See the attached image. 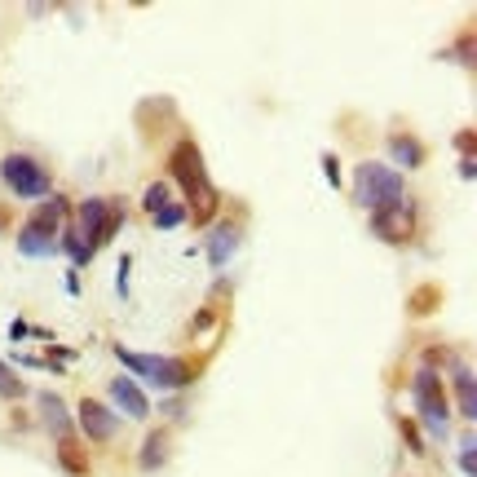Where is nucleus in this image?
<instances>
[{"label": "nucleus", "mask_w": 477, "mask_h": 477, "mask_svg": "<svg viewBox=\"0 0 477 477\" xmlns=\"http://www.w3.org/2000/svg\"><path fill=\"white\" fill-rule=\"evenodd\" d=\"M169 177L186 190V212L200 217V221H212V212H217V186H212V177H208L204 155H200L195 141H177V146H172Z\"/></svg>", "instance_id": "obj_1"}, {"label": "nucleus", "mask_w": 477, "mask_h": 477, "mask_svg": "<svg viewBox=\"0 0 477 477\" xmlns=\"http://www.w3.org/2000/svg\"><path fill=\"white\" fill-rule=\"evenodd\" d=\"M403 172L389 169V164H375V160H363L354 169V200L367 208V212H385V208L403 204Z\"/></svg>", "instance_id": "obj_3"}, {"label": "nucleus", "mask_w": 477, "mask_h": 477, "mask_svg": "<svg viewBox=\"0 0 477 477\" xmlns=\"http://www.w3.org/2000/svg\"><path fill=\"white\" fill-rule=\"evenodd\" d=\"M238 238H243V230H238L235 221H217V226L208 230V235H204V252H208V266H212V270H226V266L235 261Z\"/></svg>", "instance_id": "obj_9"}, {"label": "nucleus", "mask_w": 477, "mask_h": 477, "mask_svg": "<svg viewBox=\"0 0 477 477\" xmlns=\"http://www.w3.org/2000/svg\"><path fill=\"white\" fill-rule=\"evenodd\" d=\"M411 226H415V212L407 208V200L398 208H385V212H372V235L385 238V243H407Z\"/></svg>", "instance_id": "obj_10"}, {"label": "nucleus", "mask_w": 477, "mask_h": 477, "mask_svg": "<svg viewBox=\"0 0 477 477\" xmlns=\"http://www.w3.org/2000/svg\"><path fill=\"white\" fill-rule=\"evenodd\" d=\"M129 278H133V257H120V270H115V292H120V301H129Z\"/></svg>", "instance_id": "obj_23"}, {"label": "nucleus", "mask_w": 477, "mask_h": 477, "mask_svg": "<svg viewBox=\"0 0 477 477\" xmlns=\"http://www.w3.org/2000/svg\"><path fill=\"white\" fill-rule=\"evenodd\" d=\"M18 252H23V257H54V252H58V238L23 221V230H18Z\"/></svg>", "instance_id": "obj_14"}, {"label": "nucleus", "mask_w": 477, "mask_h": 477, "mask_svg": "<svg viewBox=\"0 0 477 477\" xmlns=\"http://www.w3.org/2000/svg\"><path fill=\"white\" fill-rule=\"evenodd\" d=\"M27 336H32V323H27V318H14V323H9V341L23 345Z\"/></svg>", "instance_id": "obj_25"}, {"label": "nucleus", "mask_w": 477, "mask_h": 477, "mask_svg": "<svg viewBox=\"0 0 477 477\" xmlns=\"http://www.w3.org/2000/svg\"><path fill=\"white\" fill-rule=\"evenodd\" d=\"M137 464H141V473H160V469L169 464V429H151V433L141 438Z\"/></svg>", "instance_id": "obj_13"}, {"label": "nucleus", "mask_w": 477, "mask_h": 477, "mask_svg": "<svg viewBox=\"0 0 477 477\" xmlns=\"http://www.w3.org/2000/svg\"><path fill=\"white\" fill-rule=\"evenodd\" d=\"M71 226H75V235L98 252L102 243H111V238L120 235V226H124V208L111 204V200H80Z\"/></svg>", "instance_id": "obj_6"}, {"label": "nucleus", "mask_w": 477, "mask_h": 477, "mask_svg": "<svg viewBox=\"0 0 477 477\" xmlns=\"http://www.w3.org/2000/svg\"><path fill=\"white\" fill-rule=\"evenodd\" d=\"M323 172H327L332 186H341V164H336V155H323Z\"/></svg>", "instance_id": "obj_26"}, {"label": "nucleus", "mask_w": 477, "mask_h": 477, "mask_svg": "<svg viewBox=\"0 0 477 477\" xmlns=\"http://www.w3.org/2000/svg\"><path fill=\"white\" fill-rule=\"evenodd\" d=\"M460 473L464 477H477V455H473V433L460 438Z\"/></svg>", "instance_id": "obj_22"}, {"label": "nucleus", "mask_w": 477, "mask_h": 477, "mask_svg": "<svg viewBox=\"0 0 477 477\" xmlns=\"http://www.w3.org/2000/svg\"><path fill=\"white\" fill-rule=\"evenodd\" d=\"M0 181L18 200H49L54 195V172L27 151H5L0 155Z\"/></svg>", "instance_id": "obj_4"}, {"label": "nucleus", "mask_w": 477, "mask_h": 477, "mask_svg": "<svg viewBox=\"0 0 477 477\" xmlns=\"http://www.w3.org/2000/svg\"><path fill=\"white\" fill-rule=\"evenodd\" d=\"M389 151H394V160H398L403 169H420V164H424V146H420L415 137H407V133H394Z\"/></svg>", "instance_id": "obj_16"}, {"label": "nucleus", "mask_w": 477, "mask_h": 477, "mask_svg": "<svg viewBox=\"0 0 477 477\" xmlns=\"http://www.w3.org/2000/svg\"><path fill=\"white\" fill-rule=\"evenodd\" d=\"M186 217H190V212H186V204H177V200H172V204H164L160 212H151L155 230H177V226H186Z\"/></svg>", "instance_id": "obj_20"}, {"label": "nucleus", "mask_w": 477, "mask_h": 477, "mask_svg": "<svg viewBox=\"0 0 477 477\" xmlns=\"http://www.w3.org/2000/svg\"><path fill=\"white\" fill-rule=\"evenodd\" d=\"M115 358L129 367L133 375L141 380H151V385H160V389H181V385H190L195 375L204 372L195 358H160V354H137L129 345H115Z\"/></svg>", "instance_id": "obj_2"}, {"label": "nucleus", "mask_w": 477, "mask_h": 477, "mask_svg": "<svg viewBox=\"0 0 477 477\" xmlns=\"http://www.w3.org/2000/svg\"><path fill=\"white\" fill-rule=\"evenodd\" d=\"M451 380H455V398H460V415H464V420H473V415H477V403H473V367H469V363L451 367Z\"/></svg>", "instance_id": "obj_15"}, {"label": "nucleus", "mask_w": 477, "mask_h": 477, "mask_svg": "<svg viewBox=\"0 0 477 477\" xmlns=\"http://www.w3.org/2000/svg\"><path fill=\"white\" fill-rule=\"evenodd\" d=\"M106 394L120 403V411H124L129 420H146V415H151V398L141 394V385L129 380V375H115V380L106 385Z\"/></svg>", "instance_id": "obj_11"}, {"label": "nucleus", "mask_w": 477, "mask_h": 477, "mask_svg": "<svg viewBox=\"0 0 477 477\" xmlns=\"http://www.w3.org/2000/svg\"><path fill=\"white\" fill-rule=\"evenodd\" d=\"M200 327H212V309H204V314L190 318V332H195V336H200Z\"/></svg>", "instance_id": "obj_27"}, {"label": "nucleus", "mask_w": 477, "mask_h": 477, "mask_svg": "<svg viewBox=\"0 0 477 477\" xmlns=\"http://www.w3.org/2000/svg\"><path fill=\"white\" fill-rule=\"evenodd\" d=\"M411 398H415L420 420L429 424V433H433L438 443H446V438H451V403H446L438 367H415V375H411Z\"/></svg>", "instance_id": "obj_5"}, {"label": "nucleus", "mask_w": 477, "mask_h": 477, "mask_svg": "<svg viewBox=\"0 0 477 477\" xmlns=\"http://www.w3.org/2000/svg\"><path fill=\"white\" fill-rule=\"evenodd\" d=\"M35 407H40V424H44V433L54 438V446L75 443V420H71L67 403H63L58 394H40Z\"/></svg>", "instance_id": "obj_8"}, {"label": "nucleus", "mask_w": 477, "mask_h": 477, "mask_svg": "<svg viewBox=\"0 0 477 477\" xmlns=\"http://www.w3.org/2000/svg\"><path fill=\"white\" fill-rule=\"evenodd\" d=\"M71 217V204L63 200V195H49V200H40V208H35L32 217H27V226H35V230H44V235H63V226H67Z\"/></svg>", "instance_id": "obj_12"}, {"label": "nucleus", "mask_w": 477, "mask_h": 477, "mask_svg": "<svg viewBox=\"0 0 477 477\" xmlns=\"http://www.w3.org/2000/svg\"><path fill=\"white\" fill-rule=\"evenodd\" d=\"M164 204H172V190L164 186V181H151L146 195H141V208H146V212H160Z\"/></svg>", "instance_id": "obj_21"}, {"label": "nucleus", "mask_w": 477, "mask_h": 477, "mask_svg": "<svg viewBox=\"0 0 477 477\" xmlns=\"http://www.w3.org/2000/svg\"><path fill=\"white\" fill-rule=\"evenodd\" d=\"M58 252H67L71 266H89V261H93V248L75 235V226H63V235H58Z\"/></svg>", "instance_id": "obj_17"}, {"label": "nucleus", "mask_w": 477, "mask_h": 477, "mask_svg": "<svg viewBox=\"0 0 477 477\" xmlns=\"http://www.w3.org/2000/svg\"><path fill=\"white\" fill-rule=\"evenodd\" d=\"M0 398H5V403H23V398H27V385H23V375L14 372L9 363H0Z\"/></svg>", "instance_id": "obj_19"}, {"label": "nucleus", "mask_w": 477, "mask_h": 477, "mask_svg": "<svg viewBox=\"0 0 477 477\" xmlns=\"http://www.w3.org/2000/svg\"><path fill=\"white\" fill-rule=\"evenodd\" d=\"M403 443L411 446V455H424V438H420V429L411 420H403Z\"/></svg>", "instance_id": "obj_24"}, {"label": "nucleus", "mask_w": 477, "mask_h": 477, "mask_svg": "<svg viewBox=\"0 0 477 477\" xmlns=\"http://www.w3.org/2000/svg\"><path fill=\"white\" fill-rule=\"evenodd\" d=\"M75 424H80V433L89 438V443H111L115 433H120V415L98 403V398H84L80 411H75Z\"/></svg>", "instance_id": "obj_7"}, {"label": "nucleus", "mask_w": 477, "mask_h": 477, "mask_svg": "<svg viewBox=\"0 0 477 477\" xmlns=\"http://www.w3.org/2000/svg\"><path fill=\"white\" fill-rule=\"evenodd\" d=\"M58 464L67 469V477H93V469H89V460H84L80 443H63V446H58Z\"/></svg>", "instance_id": "obj_18"}]
</instances>
